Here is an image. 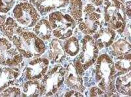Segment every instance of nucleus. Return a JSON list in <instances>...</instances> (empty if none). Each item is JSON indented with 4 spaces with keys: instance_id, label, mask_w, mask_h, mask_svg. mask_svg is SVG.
I'll return each mask as SVG.
<instances>
[{
    "instance_id": "nucleus-24",
    "label": "nucleus",
    "mask_w": 131,
    "mask_h": 97,
    "mask_svg": "<svg viewBox=\"0 0 131 97\" xmlns=\"http://www.w3.org/2000/svg\"><path fill=\"white\" fill-rule=\"evenodd\" d=\"M21 91L18 87H7L0 93V96H20Z\"/></svg>"
},
{
    "instance_id": "nucleus-19",
    "label": "nucleus",
    "mask_w": 131,
    "mask_h": 97,
    "mask_svg": "<svg viewBox=\"0 0 131 97\" xmlns=\"http://www.w3.org/2000/svg\"><path fill=\"white\" fill-rule=\"evenodd\" d=\"M24 96H41L40 84L36 79H32L24 84L23 89Z\"/></svg>"
},
{
    "instance_id": "nucleus-25",
    "label": "nucleus",
    "mask_w": 131,
    "mask_h": 97,
    "mask_svg": "<svg viewBox=\"0 0 131 97\" xmlns=\"http://www.w3.org/2000/svg\"><path fill=\"white\" fill-rule=\"evenodd\" d=\"M91 96H107V94L104 91L99 87H92L90 90Z\"/></svg>"
},
{
    "instance_id": "nucleus-28",
    "label": "nucleus",
    "mask_w": 131,
    "mask_h": 97,
    "mask_svg": "<svg viewBox=\"0 0 131 97\" xmlns=\"http://www.w3.org/2000/svg\"><path fill=\"white\" fill-rule=\"evenodd\" d=\"M89 1L91 2V4H92L93 5H96V6L101 5L104 2V0H89Z\"/></svg>"
},
{
    "instance_id": "nucleus-3",
    "label": "nucleus",
    "mask_w": 131,
    "mask_h": 97,
    "mask_svg": "<svg viewBox=\"0 0 131 97\" xmlns=\"http://www.w3.org/2000/svg\"><path fill=\"white\" fill-rule=\"evenodd\" d=\"M104 17L106 24L121 33L127 25L125 0H104Z\"/></svg>"
},
{
    "instance_id": "nucleus-12",
    "label": "nucleus",
    "mask_w": 131,
    "mask_h": 97,
    "mask_svg": "<svg viewBox=\"0 0 131 97\" xmlns=\"http://www.w3.org/2000/svg\"><path fill=\"white\" fill-rule=\"evenodd\" d=\"M116 35L115 31L110 27H102L94 33L93 39L98 49L102 50L112 45Z\"/></svg>"
},
{
    "instance_id": "nucleus-29",
    "label": "nucleus",
    "mask_w": 131,
    "mask_h": 97,
    "mask_svg": "<svg viewBox=\"0 0 131 97\" xmlns=\"http://www.w3.org/2000/svg\"><path fill=\"white\" fill-rule=\"evenodd\" d=\"M21 2H28V3H35L36 0H20Z\"/></svg>"
},
{
    "instance_id": "nucleus-4",
    "label": "nucleus",
    "mask_w": 131,
    "mask_h": 97,
    "mask_svg": "<svg viewBox=\"0 0 131 97\" xmlns=\"http://www.w3.org/2000/svg\"><path fill=\"white\" fill-rule=\"evenodd\" d=\"M98 50L94 40L92 37L86 35L83 39L81 51L75 64L76 71L80 76L92 66L96 61Z\"/></svg>"
},
{
    "instance_id": "nucleus-17",
    "label": "nucleus",
    "mask_w": 131,
    "mask_h": 97,
    "mask_svg": "<svg viewBox=\"0 0 131 97\" xmlns=\"http://www.w3.org/2000/svg\"><path fill=\"white\" fill-rule=\"evenodd\" d=\"M113 53L115 56L120 58L131 57V46L129 42L125 39H119L112 44Z\"/></svg>"
},
{
    "instance_id": "nucleus-10",
    "label": "nucleus",
    "mask_w": 131,
    "mask_h": 97,
    "mask_svg": "<svg viewBox=\"0 0 131 97\" xmlns=\"http://www.w3.org/2000/svg\"><path fill=\"white\" fill-rule=\"evenodd\" d=\"M49 64V60L45 58L34 59L26 68V78L29 80L41 79L47 72Z\"/></svg>"
},
{
    "instance_id": "nucleus-27",
    "label": "nucleus",
    "mask_w": 131,
    "mask_h": 97,
    "mask_svg": "<svg viewBox=\"0 0 131 97\" xmlns=\"http://www.w3.org/2000/svg\"><path fill=\"white\" fill-rule=\"evenodd\" d=\"M125 12H126V15L128 16V18H130V15H131L130 2H126V3H125Z\"/></svg>"
},
{
    "instance_id": "nucleus-11",
    "label": "nucleus",
    "mask_w": 131,
    "mask_h": 97,
    "mask_svg": "<svg viewBox=\"0 0 131 97\" xmlns=\"http://www.w3.org/2000/svg\"><path fill=\"white\" fill-rule=\"evenodd\" d=\"M65 83L68 87L72 90H75L83 93L85 88L83 85V80L78 73L76 68L72 63H70L66 70Z\"/></svg>"
},
{
    "instance_id": "nucleus-23",
    "label": "nucleus",
    "mask_w": 131,
    "mask_h": 97,
    "mask_svg": "<svg viewBox=\"0 0 131 97\" xmlns=\"http://www.w3.org/2000/svg\"><path fill=\"white\" fill-rule=\"evenodd\" d=\"M16 0H0V12L7 13L13 7Z\"/></svg>"
},
{
    "instance_id": "nucleus-21",
    "label": "nucleus",
    "mask_w": 131,
    "mask_h": 97,
    "mask_svg": "<svg viewBox=\"0 0 131 97\" xmlns=\"http://www.w3.org/2000/svg\"><path fill=\"white\" fill-rule=\"evenodd\" d=\"M70 6L68 11L70 16L76 21H78L83 14V5L81 0H69Z\"/></svg>"
},
{
    "instance_id": "nucleus-16",
    "label": "nucleus",
    "mask_w": 131,
    "mask_h": 97,
    "mask_svg": "<svg viewBox=\"0 0 131 97\" xmlns=\"http://www.w3.org/2000/svg\"><path fill=\"white\" fill-rule=\"evenodd\" d=\"M34 33L43 40H49L52 35V29L49 21L42 19L38 21L33 29Z\"/></svg>"
},
{
    "instance_id": "nucleus-26",
    "label": "nucleus",
    "mask_w": 131,
    "mask_h": 97,
    "mask_svg": "<svg viewBox=\"0 0 131 97\" xmlns=\"http://www.w3.org/2000/svg\"><path fill=\"white\" fill-rule=\"evenodd\" d=\"M65 96H83V95H82L80 93H79V91H75V90H73V91H68L65 94Z\"/></svg>"
},
{
    "instance_id": "nucleus-1",
    "label": "nucleus",
    "mask_w": 131,
    "mask_h": 97,
    "mask_svg": "<svg viewBox=\"0 0 131 97\" xmlns=\"http://www.w3.org/2000/svg\"><path fill=\"white\" fill-rule=\"evenodd\" d=\"M8 38L24 58H39L45 52V45L43 40L34 33L24 30L19 25L15 27Z\"/></svg>"
},
{
    "instance_id": "nucleus-7",
    "label": "nucleus",
    "mask_w": 131,
    "mask_h": 97,
    "mask_svg": "<svg viewBox=\"0 0 131 97\" xmlns=\"http://www.w3.org/2000/svg\"><path fill=\"white\" fill-rule=\"evenodd\" d=\"M102 15L92 4H87L84 8L81 18L78 21L80 31L86 35H93L98 30L101 22Z\"/></svg>"
},
{
    "instance_id": "nucleus-22",
    "label": "nucleus",
    "mask_w": 131,
    "mask_h": 97,
    "mask_svg": "<svg viewBox=\"0 0 131 97\" xmlns=\"http://www.w3.org/2000/svg\"><path fill=\"white\" fill-rule=\"evenodd\" d=\"M131 57L120 58L119 61L114 64L115 69L122 72H128L130 71Z\"/></svg>"
},
{
    "instance_id": "nucleus-14",
    "label": "nucleus",
    "mask_w": 131,
    "mask_h": 97,
    "mask_svg": "<svg viewBox=\"0 0 131 97\" xmlns=\"http://www.w3.org/2000/svg\"><path fill=\"white\" fill-rule=\"evenodd\" d=\"M20 76L18 69L14 68H0V93L11 84Z\"/></svg>"
},
{
    "instance_id": "nucleus-8",
    "label": "nucleus",
    "mask_w": 131,
    "mask_h": 97,
    "mask_svg": "<svg viewBox=\"0 0 131 97\" xmlns=\"http://www.w3.org/2000/svg\"><path fill=\"white\" fill-rule=\"evenodd\" d=\"M13 15L18 24L25 27L35 26L40 18L37 9L28 2H21L16 5Z\"/></svg>"
},
{
    "instance_id": "nucleus-20",
    "label": "nucleus",
    "mask_w": 131,
    "mask_h": 97,
    "mask_svg": "<svg viewBox=\"0 0 131 97\" xmlns=\"http://www.w3.org/2000/svg\"><path fill=\"white\" fill-rule=\"evenodd\" d=\"M64 52L71 57H75L80 52V44L78 38L75 37L69 38L64 44Z\"/></svg>"
},
{
    "instance_id": "nucleus-2",
    "label": "nucleus",
    "mask_w": 131,
    "mask_h": 97,
    "mask_svg": "<svg viewBox=\"0 0 131 97\" xmlns=\"http://www.w3.org/2000/svg\"><path fill=\"white\" fill-rule=\"evenodd\" d=\"M115 68L112 58L107 54H102L97 58L95 64V78L98 87L107 96H115L114 76Z\"/></svg>"
},
{
    "instance_id": "nucleus-6",
    "label": "nucleus",
    "mask_w": 131,
    "mask_h": 97,
    "mask_svg": "<svg viewBox=\"0 0 131 97\" xmlns=\"http://www.w3.org/2000/svg\"><path fill=\"white\" fill-rule=\"evenodd\" d=\"M66 71L60 65H57L46 73L41 81V95L52 96L57 93L65 78Z\"/></svg>"
},
{
    "instance_id": "nucleus-9",
    "label": "nucleus",
    "mask_w": 131,
    "mask_h": 97,
    "mask_svg": "<svg viewBox=\"0 0 131 97\" xmlns=\"http://www.w3.org/2000/svg\"><path fill=\"white\" fill-rule=\"evenodd\" d=\"M23 60V56L13 43L5 38H0V65L17 66Z\"/></svg>"
},
{
    "instance_id": "nucleus-18",
    "label": "nucleus",
    "mask_w": 131,
    "mask_h": 97,
    "mask_svg": "<svg viewBox=\"0 0 131 97\" xmlns=\"http://www.w3.org/2000/svg\"><path fill=\"white\" fill-rule=\"evenodd\" d=\"M65 52L57 39H53L50 44L49 58L52 63H60L65 58Z\"/></svg>"
},
{
    "instance_id": "nucleus-13",
    "label": "nucleus",
    "mask_w": 131,
    "mask_h": 97,
    "mask_svg": "<svg viewBox=\"0 0 131 97\" xmlns=\"http://www.w3.org/2000/svg\"><path fill=\"white\" fill-rule=\"evenodd\" d=\"M69 0H36V9L41 15L48 13L52 10L67 7Z\"/></svg>"
},
{
    "instance_id": "nucleus-5",
    "label": "nucleus",
    "mask_w": 131,
    "mask_h": 97,
    "mask_svg": "<svg viewBox=\"0 0 131 97\" xmlns=\"http://www.w3.org/2000/svg\"><path fill=\"white\" fill-rule=\"evenodd\" d=\"M49 22L53 35L60 40L70 38L75 27V20L72 16L59 11L50 14Z\"/></svg>"
},
{
    "instance_id": "nucleus-15",
    "label": "nucleus",
    "mask_w": 131,
    "mask_h": 97,
    "mask_svg": "<svg viewBox=\"0 0 131 97\" xmlns=\"http://www.w3.org/2000/svg\"><path fill=\"white\" fill-rule=\"evenodd\" d=\"M115 87L121 94L125 95H131V73L128 71L127 73L119 76L115 82Z\"/></svg>"
}]
</instances>
